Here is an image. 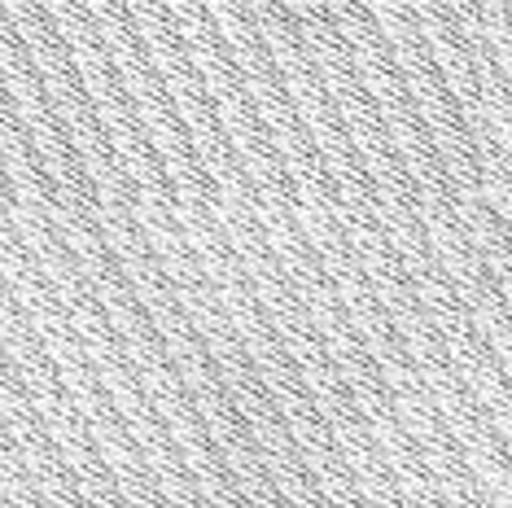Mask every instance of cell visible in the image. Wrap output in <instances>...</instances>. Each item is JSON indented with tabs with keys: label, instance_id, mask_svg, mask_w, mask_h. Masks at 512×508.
<instances>
[]
</instances>
